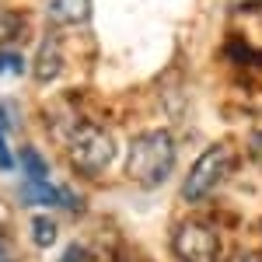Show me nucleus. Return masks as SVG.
Segmentation results:
<instances>
[{"label": "nucleus", "instance_id": "nucleus-6", "mask_svg": "<svg viewBox=\"0 0 262 262\" xmlns=\"http://www.w3.org/2000/svg\"><path fill=\"white\" fill-rule=\"evenodd\" d=\"M21 200L25 203H35V206H49V203H67L70 210H81V200L77 196H70L67 189H53L49 182L42 179V182H25L21 185Z\"/></svg>", "mask_w": 262, "mask_h": 262}, {"label": "nucleus", "instance_id": "nucleus-7", "mask_svg": "<svg viewBox=\"0 0 262 262\" xmlns=\"http://www.w3.org/2000/svg\"><path fill=\"white\" fill-rule=\"evenodd\" d=\"M60 46H56V39L53 35H46V42H42L39 56H35V74H39V81H53L56 74H60Z\"/></svg>", "mask_w": 262, "mask_h": 262}, {"label": "nucleus", "instance_id": "nucleus-3", "mask_svg": "<svg viewBox=\"0 0 262 262\" xmlns=\"http://www.w3.org/2000/svg\"><path fill=\"white\" fill-rule=\"evenodd\" d=\"M234 164V147L231 143H213L210 150H203V158L185 175V185H182V196L189 203H200L203 196H210L217 189V182L227 175V168Z\"/></svg>", "mask_w": 262, "mask_h": 262}, {"label": "nucleus", "instance_id": "nucleus-16", "mask_svg": "<svg viewBox=\"0 0 262 262\" xmlns=\"http://www.w3.org/2000/svg\"><path fill=\"white\" fill-rule=\"evenodd\" d=\"M0 262H14L11 255H7V248H4V245H0Z\"/></svg>", "mask_w": 262, "mask_h": 262}, {"label": "nucleus", "instance_id": "nucleus-4", "mask_svg": "<svg viewBox=\"0 0 262 262\" xmlns=\"http://www.w3.org/2000/svg\"><path fill=\"white\" fill-rule=\"evenodd\" d=\"M175 255L182 262H221V242L213 234V227L203 221H185L175 231Z\"/></svg>", "mask_w": 262, "mask_h": 262}, {"label": "nucleus", "instance_id": "nucleus-11", "mask_svg": "<svg viewBox=\"0 0 262 262\" xmlns=\"http://www.w3.org/2000/svg\"><path fill=\"white\" fill-rule=\"evenodd\" d=\"M25 70V60H21L18 53H0V74H7V77H14Z\"/></svg>", "mask_w": 262, "mask_h": 262}, {"label": "nucleus", "instance_id": "nucleus-14", "mask_svg": "<svg viewBox=\"0 0 262 262\" xmlns=\"http://www.w3.org/2000/svg\"><path fill=\"white\" fill-rule=\"evenodd\" d=\"M262 0H231V7L234 11H248V7H259Z\"/></svg>", "mask_w": 262, "mask_h": 262}, {"label": "nucleus", "instance_id": "nucleus-1", "mask_svg": "<svg viewBox=\"0 0 262 262\" xmlns=\"http://www.w3.org/2000/svg\"><path fill=\"white\" fill-rule=\"evenodd\" d=\"M175 168V137L168 129H147L133 137L126 154V179L137 182L140 189L161 185Z\"/></svg>", "mask_w": 262, "mask_h": 262}, {"label": "nucleus", "instance_id": "nucleus-10", "mask_svg": "<svg viewBox=\"0 0 262 262\" xmlns=\"http://www.w3.org/2000/svg\"><path fill=\"white\" fill-rule=\"evenodd\" d=\"M21 35V18L14 11H0V46L14 42Z\"/></svg>", "mask_w": 262, "mask_h": 262}, {"label": "nucleus", "instance_id": "nucleus-13", "mask_svg": "<svg viewBox=\"0 0 262 262\" xmlns=\"http://www.w3.org/2000/svg\"><path fill=\"white\" fill-rule=\"evenodd\" d=\"M14 154H11V150H7V143H4V137H0V168H4V171H11V168H14Z\"/></svg>", "mask_w": 262, "mask_h": 262}, {"label": "nucleus", "instance_id": "nucleus-5", "mask_svg": "<svg viewBox=\"0 0 262 262\" xmlns=\"http://www.w3.org/2000/svg\"><path fill=\"white\" fill-rule=\"evenodd\" d=\"M49 21L63 25V28H74V25H88L95 4L91 0H49Z\"/></svg>", "mask_w": 262, "mask_h": 262}, {"label": "nucleus", "instance_id": "nucleus-9", "mask_svg": "<svg viewBox=\"0 0 262 262\" xmlns=\"http://www.w3.org/2000/svg\"><path fill=\"white\" fill-rule=\"evenodd\" d=\"M32 238H35L39 248H49V245L56 242V224L46 221V217H35V221H32Z\"/></svg>", "mask_w": 262, "mask_h": 262}, {"label": "nucleus", "instance_id": "nucleus-2", "mask_svg": "<svg viewBox=\"0 0 262 262\" xmlns=\"http://www.w3.org/2000/svg\"><path fill=\"white\" fill-rule=\"evenodd\" d=\"M67 150H70V164L88 175V179H95L101 175L108 164H112V154H116V143L112 137L95 126V122H77L70 133H67Z\"/></svg>", "mask_w": 262, "mask_h": 262}, {"label": "nucleus", "instance_id": "nucleus-8", "mask_svg": "<svg viewBox=\"0 0 262 262\" xmlns=\"http://www.w3.org/2000/svg\"><path fill=\"white\" fill-rule=\"evenodd\" d=\"M21 164H25V171H28V182H42L46 179V161L39 158L35 147H25V150H21Z\"/></svg>", "mask_w": 262, "mask_h": 262}, {"label": "nucleus", "instance_id": "nucleus-12", "mask_svg": "<svg viewBox=\"0 0 262 262\" xmlns=\"http://www.w3.org/2000/svg\"><path fill=\"white\" fill-rule=\"evenodd\" d=\"M11 126H18V112H14L7 101H0V137H4V129H11Z\"/></svg>", "mask_w": 262, "mask_h": 262}, {"label": "nucleus", "instance_id": "nucleus-15", "mask_svg": "<svg viewBox=\"0 0 262 262\" xmlns=\"http://www.w3.org/2000/svg\"><path fill=\"white\" fill-rule=\"evenodd\" d=\"M252 147H255V154H259V158H262V133H259V137H255V140H252Z\"/></svg>", "mask_w": 262, "mask_h": 262}]
</instances>
